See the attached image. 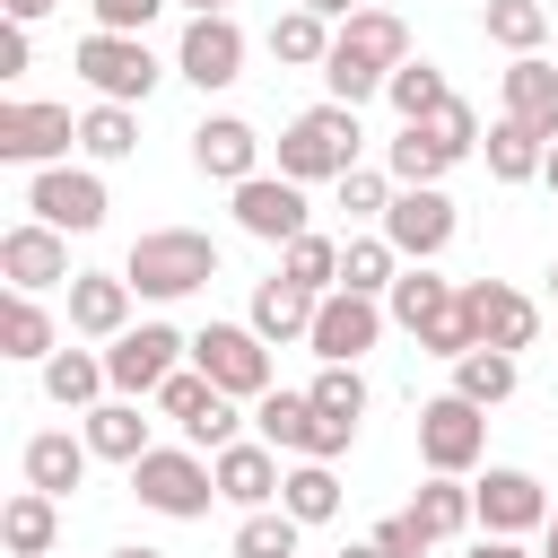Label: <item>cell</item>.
<instances>
[{
    "mask_svg": "<svg viewBox=\"0 0 558 558\" xmlns=\"http://www.w3.org/2000/svg\"><path fill=\"white\" fill-rule=\"evenodd\" d=\"M314 305H323V296H314V288H296V279L279 270V279H262V288H253V314H244V323L279 349V340H305V331H314Z\"/></svg>",
    "mask_w": 558,
    "mask_h": 558,
    "instance_id": "26",
    "label": "cell"
},
{
    "mask_svg": "<svg viewBox=\"0 0 558 558\" xmlns=\"http://www.w3.org/2000/svg\"><path fill=\"white\" fill-rule=\"evenodd\" d=\"M480 157H488V174H497V183H532V174L549 166V140H541L532 122L497 113V122H488V140H480Z\"/></svg>",
    "mask_w": 558,
    "mask_h": 558,
    "instance_id": "33",
    "label": "cell"
},
{
    "mask_svg": "<svg viewBox=\"0 0 558 558\" xmlns=\"http://www.w3.org/2000/svg\"><path fill=\"white\" fill-rule=\"evenodd\" d=\"M549 532H558V506H549Z\"/></svg>",
    "mask_w": 558,
    "mask_h": 558,
    "instance_id": "58",
    "label": "cell"
},
{
    "mask_svg": "<svg viewBox=\"0 0 558 558\" xmlns=\"http://www.w3.org/2000/svg\"><path fill=\"white\" fill-rule=\"evenodd\" d=\"M183 357H192V340H183L174 323H131L122 340H105V375H113V392H131V401H157V384H166Z\"/></svg>",
    "mask_w": 558,
    "mask_h": 558,
    "instance_id": "11",
    "label": "cell"
},
{
    "mask_svg": "<svg viewBox=\"0 0 558 558\" xmlns=\"http://www.w3.org/2000/svg\"><path fill=\"white\" fill-rule=\"evenodd\" d=\"M78 148V113L70 105H35V96H9L0 105V166H61Z\"/></svg>",
    "mask_w": 558,
    "mask_h": 558,
    "instance_id": "10",
    "label": "cell"
},
{
    "mask_svg": "<svg viewBox=\"0 0 558 558\" xmlns=\"http://www.w3.org/2000/svg\"><path fill=\"white\" fill-rule=\"evenodd\" d=\"M105 558H166V549H140V541H122V549H105Z\"/></svg>",
    "mask_w": 558,
    "mask_h": 558,
    "instance_id": "54",
    "label": "cell"
},
{
    "mask_svg": "<svg viewBox=\"0 0 558 558\" xmlns=\"http://www.w3.org/2000/svg\"><path fill=\"white\" fill-rule=\"evenodd\" d=\"M70 70H78L105 105H148L157 78H166V61L148 52V35H113V26H87L78 52H70Z\"/></svg>",
    "mask_w": 558,
    "mask_h": 558,
    "instance_id": "5",
    "label": "cell"
},
{
    "mask_svg": "<svg viewBox=\"0 0 558 558\" xmlns=\"http://www.w3.org/2000/svg\"><path fill=\"white\" fill-rule=\"evenodd\" d=\"M105 392H113L105 349H52V357H44V401H52V410H96Z\"/></svg>",
    "mask_w": 558,
    "mask_h": 558,
    "instance_id": "27",
    "label": "cell"
},
{
    "mask_svg": "<svg viewBox=\"0 0 558 558\" xmlns=\"http://www.w3.org/2000/svg\"><path fill=\"white\" fill-rule=\"evenodd\" d=\"M192 166L209 174V183H244V174H262V131L244 122V113H201V131H192Z\"/></svg>",
    "mask_w": 558,
    "mask_h": 558,
    "instance_id": "20",
    "label": "cell"
},
{
    "mask_svg": "<svg viewBox=\"0 0 558 558\" xmlns=\"http://www.w3.org/2000/svg\"><path fill=\"white\" fill-rule=\"evenodd\" d=\"M392 279H401V244H392L384 227H366V235L340 244V288H357V296H392Z\"/></svg>",
    "mask_w": 558,
    "mask_h": 558,
    "instance_id": "35",
    "label": "cell"
},
{
    "mask_svg": "<svg viewBox=\"0 0 558 558\" xmlns=\"http://www.w3.org/2000/svg\"><path fill=\"white\" fill-rule=\"evenodd\" d=\"M279 506H288L305 532H314V523H331V514H340V471H331V462H288Z\"/></svg>",
    "mask_w": 558,
    "mask_h": 558,
    "instance_id": "38",
    "label": "cell"
},
{
    "mask_svg": "<svg viewBox=\"0 0 558 558\" xmlns=\"http://www.w3.org/2000/svg\"><path fill=\"white\" fill-rule=\"evenodd\" d=\"M174 78H192L201 96H218V87L244 78V26H235V9L183 26V44H174Z\"/></svg>",
    "mask_w": 558,
    "mask_h": 558,
    "instance_id": "16",
    "label": "cell"
},
{
    "mask_svg": "<svg viewBox=\"0 0 558 558\" xmlns=\"http://www.w3.org/2000/svg\"><path fill=\"white\" fill-rule=\"evenodd\" d=\"M340 558H401V549H384V541H375V532H366V541H349V549H340Z\"/></svg>",
    "mask_w": 558,
    "mask_h": 558,
    "instance_id": "52",
    "label": "cell"
},
{
    "mask_svg": "<svg viewBox=\"0 0 558 558\" xmlns=\"http://www.w3.org/2000/svg\"><path fill=\"white\" fill-rule=\"evenodd\" d=\"M480 35H488L497 52H549L558 17H549L541 0H488V9H480Z\"/></svg>",
    "mask_w": 558,
    "mask_h": 558,
    "instance_id": "36",
    "label": "cell"
},
{
    "mask_svg": "<svg viewBox=\"0 0 558 558\" xmlns=\"http://www.w3.org/2000/svg\"><path fill=\"white\" fill-rule=\"evenodd\" d=\"M418 349H427V357H445V366H453L462 349H480V331H471V314H462V296H453V305H445V314H436V323L418 331Z\"/></svg>",
    "mask_w": 558,
    "mask_h": 558,
    "instance_id": "45",
    "label": "cell"
},
{
    "mask_svg": "<svg viewBox=\"0 0 558 558\" xmlns=\"http://www.w3.org/2000/svg\"><path fill=\"white\" fill-rule=\"evenodd\" d=\"M78 436H87V453H96V462H122V471L148 453V418H140V401H131V392H113V401L78 410Z\"/></svg>",
    "mask_w": 558,
    "mask_h": 558,
    "instance_id": "24",
    "label": "cell"
},
{
    "mask_svg": "<svg viewBox=\"0 0 558 558\" xmlns=\"http://www.w3.org/2000/svg\"><path fill=\"white\" fill-rule=\"evenodd\" d=\"M183 9H192V17H227L235 0H183Z\"/></svg>",
    "mask_w": 558,
    "mask_h": 558,
    "instance_id": "53",
    "label": "cell"
},
{
    "mask_svg": "<svg viewBox=\"0 0 558 558\" xmlns=\"http://www.w3.org/2000/svg\"><path fill=\"white\" fill-rule=\"evenodd\" d=\"M541 183H549V192H558V140H549V166H541Z\"/></svg>",
    "mask_w": 558,
    "mask_h": 558,
    "instance_id": "55",
    "label": "cell"
},
{
    "mask_svg": "<svg viewBox=\"0 0 558 558\" xmlns=\"http://www.w3.org/2000/svg\"><path fill=\"white\" fill-rule=\"evenodd\" d=\"M453 296H462L453 279H436L427 262H401V279H392V296H384V314H392V323H401V331L418 340V331H427V323H436V314H445Z\"/></svg>",
    "mask_w": 558,
    "mask_h": 558,
    "instance_id": "34",
    "label": "cell"
},
{
    "mask_svg": "<svg viewBox=\"0 0 558 558\" xmlns=\"http://www.w3.org/2000/svg\"><path fill=\"white\" fill-rule=\"evenodd\" d=\"M122 279H131L148 305H174V296H192V288L218 279V244H209L201 227H148V235L122 253Z\"/></svg>",
    "mask_w": 558,
    "mask_h": 558,
    "instance_id": "2",
    "label": "cell"
},
{
    "mask_svg": "<svg viewBox=\"0 0 558 558\" xmlns=\"http://www.w3.org/2000/svg\"><path fill=\"white\" fill-rule=\"evenodd\" d=\"M26 209H35L44 227H61V235H96L113 201H105V174H96V166H70V157H61V166H35V174H26Z\"/></svg>",
    "mask_w": 558,
    "mask_h": 558,
    "instance_id": "9",
    "label": "cell"
},
{
    "mask_svg": "<svg viewBox=\"0 0 558 558\" xmlns=\"http://www.w3.org/2000/svg\"><path fill=\"white\" fill-rule=\"evenodd\" d=\"M480 453H488V410H480V401H462V392L418 401V462H427V471L471 480V471H480Z\"/></svg>",
    "mask_w": 558,
    "mask_h": 558,
    "instance_id": "8",
    "label": "cell"
},
{
    "mask_svg": "<svg viewBox=\"0 0 558 558\" xmlns=\"http://www.w3.org/2000/svg\"><path fill=\"white\" fill-rule=\"evenodd\" d=\"M445 96H453V87H445V70H436V61H401V70L384 78V105H392L401 122H427Z\"/></svg>",
    "mask_w": 558,
    "mask_h": 558,
    "instance_id": "40",
    "label": "cell"
},
{
    "mask_svg": "<svg viewBox=\"0 0 558 558\" xmlns=\"http://www.w3.org/2000/svg\"><path fill=\"white\" fill-rule=\"evenodd\" d=\"M26 61H35V44H26V26L9 17V26H0V78H26Z\"/></svg>",
    "mask_w": 558,
    "mask_h": 558,
    "instance_id": "48",
    "label": "cell"
},
{
    "mask_svg": "<svg viewBox=\"0 0 558 558\" xmlns=\"http://www.w3.org/2000/svg\"><path fill=\"white\" fill-rule=\"evenodd\" d=\"M305 9H323V17H331V26H340V17H357V9H366V0H305Z\"/></svg>",
    "mask_w": 558,
    "mask_h": 558,
    "instance_id": "51",
    "label": "cell"
},
{
    "mask_svg": "<svg viewBox=\"0 0 558 558\" xmlns=\"http://www.w3.org/2000/svg\"><path fill=\"white\" fill-rule=\"evenodd\" d=\"M209 471H218V497H227V506H244V514H253V506H279V480H288V471H279V445H262V436L218 445V453H209Z\"/></svg>",
    "mask_w": 558,
    "mask_h": 558,
    "instance_id": "21",
    "label": "cell"
},
{
    "mask_svg": "<svg viewBox=\"0 0 558 558\" xmlns=\"http://www.w3.org/2000/svg\"><path fill=\"white\" fill-rule=\"evenodd\" d=\"M78 148H87L96 166H122V157L140 148V113H131V105H105V96H96V105L78 113Z\"/></svg>",
    "mask_w": 558,
    "mask_h": 558,
    "instance_id": "39",
    "label": "cell"
},
{
    "mask_svg": "<svg viewBox=\"0 0 558 558\" xmlns=\"http://www.w3.org/2000/svg\"><path fill=\"white\" fill-rule=\"evenodd\" d=\"M357 105H305L288 131H279V174H296V183H340L349 166H357Z\"/></svg>",
    "mask_w": 558,
    "mask_h": 558,
    "instance_id": "4",
    "label": "cell"
},
{
    "mask_svg": "<svg viewBox=\"0 0 558 558\" xmlns=\"http://www.w3.org/2000/svg\"><path fill=\"white\" fill-rule=\"evenodd\" d=\"M235 227L262 244H296L305 235V183L296 174H244L235 183Z\"/></svg>",
    "mask_w": 558,
    "mask_h": 558,
    "instance_id": "19",
    "label": "cell"
},
{
    "mask_svg": "<svg viewBox=\"0 0 558 558\" xmlns=\"http://www.w3.org/2000/svg\"><path fill=\"white\" fill-rule=\"evenodd\" d=\"M410 61V26L392 17V9H357V17H340V35H331V61H323V87H331V105H366V96H384V78Z\"/></svg>",
    "mask_w": 558,
    "mask_h": 558,
    "instance_id": "1",
    "label": "cell"
},
{
    "mask_svg": "<svg viewBox=\"0 0 558 558\" xmlns=\"http://www.w3.org/2000/svg\"><path fill=\"white\" fill-rule=\"evenodd\" d=\"M0 279H9V288H26V296L70 288V279H78V270H70V235H61V227H44V218H17V227L0 235Z\"/></svg>",
    "mask_w": 558,
    "mask_h": 558,
    "instance_id": "18",
    "label": "cell"
},
{
    "mask_svg": "<svg viewBox=\"0 0 558 558\" xmlns=\"http://www.w3.org/2000/svg\"><path fill=\"white\" fill-rule=\"evenodd\" d=\"M549 305H558V262H549Z\"/></svg>",
    "mask_w": 558,
    "mask_h": 558,
    "instance_id": "56",
    "label": "cell"
},
{
    "mask_svg": "<svg viewBox=\"0 0 558 558\" xmlns=\"http://www.w3.org/2000/svg\"><path fill=\"white\" fill-rule=\"evenodd\" d=\"M549 61H558V35H549Z\"/></svg>",
    "mask_w": 558,
    "mask_h": 558,
    "instance_id": "59",
    "label": "cell"
},
{
    "mask_svg": "<svg viewBox=\"0 0 558 558\" xmlns=\"http://www.w3.org/2000/svg\"><path fill=\"white\" fill-rule=\"evenodd\" d=\"M514 384H523L514 349H462V357H453V392H462V401H480V410L514 401Z\"/></svg>",
    "mask_w": 558,
    "mask_h": 558,
    "instance_id": "37",
    "label": "cell"
},
{
    "mask_svg": "<svg viewBox=\"0 0 558 558\" xmlns=\"http://www.w3.org/2000/svg\"><path fill=\"white\" fill-rule=\"evenodd\" d=\"M52 349H61V323H52V314H44L26 288H9V296H0V357H17V366H44Z\"/></svg>",
    "mask_w": 558,
    "mask_h": 558,
    "instance_id": "31",
    "label": "cell"
},
{
    "mask_svg": "<svg viewBox=\"0 0 558 558\" xmlns=\"http://www.w3.org/2000/svg\"><path fill=\"white\" fill-rule=\"evenodd\" d=\"M279 270H288L296 288H314V296H331V288H340V244L305 227L296 244H279Z\"/></svg>",
    "mask_w": 558,
    "mask_h": 558,
    "instance_id": "42",
    "label": "cell"
},
{
    "mask_svg": "<svg viewBox=\"0 0 558 558\" xmlns=\"http://www.w3.org/2000/svg\"><path fill=\"white\" fill-rule=\"evenodd\" d=\"M497 96H506L514 122H532L541 140H558V61L549 52H514L506 78H497Z\"/></svg>",
    "mask_w": 558,
    "mask_h": 558,
    "instance_id": "23",
    "label": "cell"
},
{
    "mask_svg": "<svg viewBox=\"0 0 558 558\" xmlns=\"http://www.w3.org/2000/svg\"><path fill=\"white\" fill-rule=\"evenodd\" d=\"M392 192H401V183H392V166H366V157H357V166L340 174V209H349V218H366V227H384Z\"/></svg>",
    "mask_w": 558,
    "mask_h": 558,
    "instance_id": "43",
    "label": "cell"
},
{
    "mask_svg": "<svg viewBox=\"0 0 558 558\" xmlns=\"http://www.w3.org/2000/svg\"><path fill=\"white\" fill-rule=\"evenodd\" d=\"M253 436H262V445H279V453H296V462H340V453L357 445V427L323 418V410H314V392H288V384H270V392L253 401Z\"/></svg>",
    "mask_w": 558,
    "mask_h": 558,
    "instance_id": "6",
    "label": "cell"
},
{
    "mask_svg": "<svg viewBox=\"0 0 558 558\" xmlns=\"http://www.w3.org/2000/svg\"><path fill=\"white\" fill-rule=\"evenodd\" d=\"M131 296H140V288H131L122 270H78V279H70V331H78V340H122V331H131Z\"/></svg>",
    "mask_w": 558,
    "mask_h": 558,
    "instance_id": "22",
    "label": "cell"
},
{
    "mask_svg": "<svg viewBox=\"0 0 558 558\" xmlns=\"http://www.w3.org/2000/svg\"><path fill=\"white\" fill-rule=\"evenodd\" d=\"M453 201H445V183H401L392 192V209H384V235L401 244V262H436L445 244H453Z\"/></svg>",
    "mask_w": 558,
    "mask_h": 558,
    "instance_id": "17",
    "label": "cell"
},
{
    "mask_svg": "<svg viewBox=\"0 0 558 558\" xmlns=\"http://www.w3.org/2000/svg\"><path fill=\"white\" fill-rule=\"evenodd\" d=\"M462 314H471V331H480V349H532L541 340V305L514 288V279H462Z\"/></svg>",
    "mask_w": 558,
    "mask_h": 558,
    "instance_id": "15",
    "label": "cell"
},
{
    "mask_svg": "<svg viewBox=\"0 0 558 558\" xmlns=\"http://www.w3.org/2000/svg\"><path fill=\"white\" fill-rule=\"evenodd\" d=\"M87 436H70V427H44V436H26V453H17V471H26V488H52V497H70L78 480H87Z\"/></svg>",
    "mask_w": 558,
    "mask_h": 558,
    "instance_id": "25",
    "label": "cell"
},
{
    "mask_svg": "<svg viewBox=\"0 0 558 558\" xmlns=\"http://www.w3.org/2000/svg\"><path fill=\"white\" fill-rule=\"evenodd\" d=\"M401 514H410V523H418V532H427V549H436V541H453V532H471V523H480V506H471V480H453V471H427V488H418V497H410V506H401Z\"/></svg>",
    "mask_w": 558,
    "mask_h": 558,
    "instance_id": "28",
    "label": "cell"
},
{
    "mask_svg": "<svg viewBox=\"0 0 558 558\" xmlns=\"http://www.w3.org/2000/svg\"><path fill=\"white\" fill-rule=\"evenodd\" d=\"M305 392H314V410H323V418H340V427H357V418H366V375H357V366H323Z\"/></svg>",
    "mask_w": 558,
    "mask_h": 558,
    "instance_id": "44",
    "label": "cell"
},
{
    "mask_svg": "<svg viewBox=\"0 0 558 558\" xmlns=\"http://www.w3.org/2000/svg\"><path fill=\"white\" fill-rule=\"evenodd\" d=\"M471 506H480V532H549V488L532 480V471H514V462H488L480 480H471Z\"/></svg>",
    "mask_w": 558,
    "mask_h": 558,
    "instance_id": "14",
    "label": "cell"
},
{
    "mask_svg": "<svg viewBox=\"0 0 558 558\" xmlns=\"http://www.w3.org/2000/svg\"><path fill=\"white\" fill-rule=\"evenodd\" d=\"M296 532H305V523H296L288 506H253L227 549H235V558H296Z\"/></svg>",
    "mask_w": 558,
    "mask_h": 558,
    "instance_id": "41",
    "label": "cell"
},
{
    "mask_svg": "<svg viewBox=\"0 0 558 558\" xmlns=\"http://www.w3.org/2000/svg\"><path fill=\"white\" fill-rule=\"evenodd\" d=\"M192 366H201L218 392H235V401H262V392H270V340H262L253 323H201V331H192Z\"/></svg>",
    "mask_w": 558,
    "mask_h": 558,
    "instance_id": "7",
    "label": "cell"
},
{
    "mask_svg": "<svg viewBox=\"0 0 558 558\" xmlns=\"http://www.w3.org/2000/svg\"><path fill=\"white\" fill-rule=\"evenodd\" d=\"M541 558H558V532H549V549H541Z\"/></svg>",
    "mask_w": 558,
    "mask_h": 558,
    "instance_id": "57",
    "label": "cell"
},
{
    "mask_svg": "<svg viewBox=\"0 0 558 558\" xmlns=\"http://www.w3.org/2000/svg\"><path fill=\"white\" fill-rule=\"evenodd\" d=\"M131 497H140L148 514H166V523H201V514L218 506V471H209L201 445H148V453L131 462Z\"/></svg>",
    "mask_w": 558,
    "mask_h": 558,
    "instance_id": "3",
    "label": "cell"
},
{
    "mask_svg": "<svg viewBox=\"0 0 558 558\" xmlns=\"http://www.w3.org/2000/svg\"><path fill=\"white\" fill-rule=\"evenodd\" d=\"M157 410L183 427V445H201V453H218V445H235V392H218L201 366H174L166 384H157Z\"/></svg>",
    "mask_w": 558,
    "mask_h": 558,
    "instance_id": "12",
    "label": "cell"
},
{
    "mask_svg": "<svg viewBox=\"0 0 558 558\" xmlns=\"http://www.w3.org/2000/svg\"><path fill=\"white\" fill-rule=\"evenodd\" d=\"M471 558H532V549H523L514 532H480V541H471Z\"/></svg>",
    "mask_w": 558,
    "mask_h": 558,
    "instance_id": "49",
    "label": "cell"
},
{
    "mask_svg": "<svg viewBox=\"0 0 558 558\" xmlns=\"http://www.w3.org/2000/svg\"><path fill=\"white\" fill-rule=\"evenodd\" d=\"M0 541H9V558H52V541H61V497H52V488H17V497L0 506Z\"/></svg>",
    "mask_w": 558,
    "mask_h": 558,
    "instance_id": "29",
    "label": "cell"
},
{
    "mask_svg": "<svg viewBox=\"0 0 558 558\" xmlns=\"http://www.w3.org/2000/svg\"><path fill=\"white\" fill-rule=\"evenodd\" d=\"M87 9H96V26H113V35H148L166 0H87Z\"/></svg>",
    "mask_w": 558,
    "mask_h": 558,
    "instance_id": "47",
    "label": "cell"
},
{
    "mask_svg": "<svg viewBox=\"0 0 558 558\" xmlns=\"http://www.w3.org/2000/svg\"><path fill=\"white\" fill-rule=\"evenodd\" d=\"M61 0H0V17H17V26H35V17H52Z\"/></svg>",
    "mask_w": 558,
    "mask_h": 558,
    "instance_id": "50",
    "label": "cell"
},
{
    "mask_svg": "<svg viewBox=\"0 0 558 558\" xmlns=\"http://www.w3.org/2000/svg\"><path fill=\"white\" fill-rule=\"evenodd\" d=\"M384 166H392V183H445L462 157L445 148V131H436V122H401V131L384 140Z\"/></svg>",
    "mask_w": 558,
    "mask_h": 558,
    "instance_id": "30",
    "label": "cell"
},
{
    "mask_svg": "<svg viewBox=\"0 0 558 558\" xmlns=\"http://www.w3.org/2000/svg\"><path fill=\"white\" fill-rule=\"evenodd\" d=\"M384 296H357V288H331L323 305H314V331H305V349L323 357V366H357L375 340H384Z\"/></svg>",
    "mask_w": 558,
    "mask_h": 558,
    "instance_id": "13",
    "label": "cell"
},
{
    "mask_svg": "<svg viewBox=\"0 0 558 558\" xmlns=\"http://www.w3.org/2000/svg\"><path fill=\"white\" fill-rule=\"evenodd\" d=\"M331 35H340V26H331L323 9L296 0V9L270 17V61H288V70H323V61H331Z\"/></svg>",
    "mask_w": 558,
    "mask_h": 558,
    "instance_id": "32",
    "label": "cell"
},
{
    "mask_svg": "<svg viewBox=\"0 0 558 558\" xmlns=\"http://www.w3.org/2000/svg\"><path fill=\"white\" fill-rule=\"evenodd\" d=\"M427 122H436V131H445V148H453V157H471V148H480V113H471V105H462V96H445V105H436V113H427Z\"/></svg>",
    "mask_w": 558,
    "mask_h": 558,
    "instance_id": "46",
    "label": "cell"
}]
</instances>
